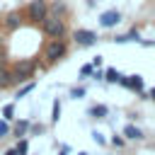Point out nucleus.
<instances>
[{
  "mask_svg": "<svg viewBox=\"0 0 155 155\" xmlns=\"http://www.w3.org/2000/svg\"><path fill=\"white\" fill-rule=\"evenodd\" d=\"M36 68H39V63H36L34 58H19V61H15V65H12V85H24V82H29V80L34 78Z\"/></svg>",
  "mask_w": 155,
  "mask_h": 155,
  "instance_id": "f257e3e1",
  "label": "nucleus"
},
{
  "mask_svg": "<svg viewBox=\"0 0 155 155\" xmlns=\"http://www.w3.org/2000/svg\"><path fill=\"white\" fill-rule=\"evenodd\" d=\"M41 29H44V34H46L48 39H63V36L68 34L65 19H63V17H56V15H51V12H48V17L41 22Z\"/></svg>",
  "mask_w": 155,
  "mask_h": 155,
  "instance_id": "f03ea898",
  "label": "nucleus"
},
{
  "mask_svg": "<svg viewBox=\"0 0 155 155\" xmlns=\"http://www.w3.org/2000/svg\"><path fill=\"white\" fill-rule=\"evenodd\" d=\"M68 56V41L65 39H51L44 48V58L46 63H58Z\"/></svg>",
  "mask_w": 155,
  "mask_h": 155,
  "instance_id": "7ed1b4c3",
  "label": "nucleus"
},
{
  "mask_svg": "<svg viewBox=\"0 0 155 155\" xmlns=\"http://www.w3.org/2000/svg\"><path fill=\"white\" fill-rule=\"evenodd\" d=\"M27 15H29V22L41 24V22L48 17V2H46V0H29Z\"/></svg>",
  "mask_w": 155,
  "mask_h": 155,
  "instance_id": "20e7f679",
  "label": "nucleus"
},
{
  "mask_svg": "<svg viewBox=\"0 0 155 155\" xmlns=\"http://www.w3.org/2000/svg\"><path fill=\"white\" fill-rule=\"evenodd\" d=\"M119 85H121V87H126V90H133V92H138V94H143V92H145L143 75H138V73H133V75H124Z\"/></svg>",
  "mask_w": 155,
  "mask_h": 155,
  "instance_id": "39448f33",
  "label": "nucleus"
},
{
  "mask_svg": "<svg viewBox=\"0 0 155 155\" xmlns=\"http://www.w3.org/2000/svg\"><path fill=\"white\" fill-rule=\"evenodd\" d=\"M73 41L78 46H94L97 44V34L92 29H75L73 31Z\"/></svg>",
  "mask_w": 155,
  "mask_h": 155,
  "instance_id": "423d86ee",
  "label": "nucleus"
},
{
  "mask_svg": "<svg viewBox=\"0 0 155 155\" xmlns=\"http://www.w3.org/2000/svg\"><path fill=\"white\" fill-rule=\"evenodd\" d=\"M119 22H121V12L119 10H104L99 15V27L102 29H114Z\"/></svg>",
  "mask_w": 155,
  "mask_h": 155,
  "instance_id": "0eeeda50",
  "label": "nucleus"
},
{
  "mask_svg": "<svg viewBox=\"0 0 155 155\" xmlns=\"http://www.w3.org/2000/svg\"><path fill=\"white\" fill-rule=\"evenodd\" d=\"M29 131H31V121H29V119H19V121H15V124H12V136H15L17 140H19V138H24Z\"/></svg>",
  "mask_w": 155,
  "mask_h": 155,
  "instance_id": "6e6552de",
  "label": "nucleus"
},
{
  "mask_svg": "<svg viewBox=\"0 0 155 155\" xmlns=\"http://www.w3.org/2000/svg\"><path fill=\"white\" fill-rule=\"evenodd\" d=\"M124 138H126V140H143L145 136H143V131H140L136 124H126V126H124Z\"/></svg>",
  "mask_w": 155,
  "mask_h": 155,
  "instance_id": "1a4fd4ad",
  "label": "nucleus"
},
{
  "mask_svg": "<svg viewBox=\"0 0 155 155\" xmlns=\"http://www.w3.org/2000/svg\"><path fill=\"white\" fill-rule=\"evenodd\" d=\"M87 116H92V119H107L109 116V107L107 104H92L87 109Z\"/></svg>",
  "mask_w": 155,
  "mask_h": 155,
  "instance_id": "9d476101",
  "label": "nucleus"
},
{
  "mask_svg": "<svg viewBox=\"0 0 155 155\" xmlns=\"http://www.w3.org/2000/svg\"><path fill=\"white\" fill-rule=\"evenodd\" d=\"M128 41H140V34H138V29H131V31H126V34H119V36H114V44H128Z\"/></svg>",
  "mask_w": 155,
  "mask_h": 155,
  "instance_id": "9b49d317",
  "label": "nucleus"
},
{
  "mask_svg": "<svg viewBox=\"0 0 155 155\" xmlns=\"http://www.w3.org/2000/svg\"><path fill=\"white\" fill-rule=\"evenodd\" d=\"M2 24H5L7 29H17V27L22 24V15H19V12H7L5 19H2Z\"/></svg>",
  "mask_w": 155,
  "mask_h": 155,
  "instance_id": "f8f14e48",
  "label": "nucleus"
},
{
  "mask_svg": "<svg viewBox=\"0 0 155 155\" xmlns=\"http://www.w3.org/2000/svg\"><path fill=\"white\" fill-rule=\"evenodd\" d=\"M10 85H12V70L5 68V65H0V90H5Z\"/></svg>",
  "mask_w": 155,
  "mask_h": 155,
  "instance_id": "ddd939ff",
  "label": "nucleus"
},
{
  "mask_svg": "<svg viewBox=\"0 0 155 155\" xmlns=\"http://www.w3.org/2000/svg\"><path fill=\"white\" fill-rule=\"evenodd\" d=\"M34 87H36V80H29V82H24V85H22V87L15 92V99H22V97H27V94H29Z\"/></svg>",
  "mask_w": 155,
  "mask_h": 155,
  "instance_id": "4468645a",
  "label": "nucleus"
},
{
  "mask_svg": "<svg viewBox=\"0 0 155 155\" xmlns=\"http://www.w3.org/2000/svg\"><path fill=\"white\" fill-rule=\"evenodd\" d=\"M48 12L51 15H56V17H63L65 12H68V7H65V2H61V0H56L51 7H48Z\"/></svg>",
  "mask_w": 155,
  "mask_h": 155,
  "instance_id": "2eb2a0df",
  "label": "nucleus"
},
{
  "mask_svg": "<svg viewBox=\"0 0 155 155\" xmlns=\"http://www.w3.org/2000/svg\"><path fill=\"white\" fill-rule=\"evenodd\" d=\"M121 78H124V75H121L116 68H107V70H104V80H107V82H121Z\"/></svg>",
  "mask_w": 155,
  "mask_h": 155,
  "instance_id": "dca6fc26",
  "label": "nucleus"
},
{
  "mask_svg": "<svg viewBox=\"0 0 155 155\" xmlns=\"http://www.w3.org/2000/svg\"><path fill=\"white\" fill-rule=\"evenodd\" d=\"M61 121V99H53V107H51V124H58Z\"/></svg>",
  "mask_w": 155,
  "mask_h": 155,
  "instance_id": "f3484780",
  "label": "nucleus"
},
{
  "mask_svg": "<svg viewBox=\"0 0 155 155\" xmlns=\"http://www.w3.org/2000/svg\"><path fill=\"white\" fill-rule=\"evenodd\" d=\"M15 150H17V155H27L29 153V140L27 138H19L17 145H15Z\"/></svg>",
  "mask_w": 155,
  "mask_h": 155,
  "instance_id": "a211bd4d",
  "label": "nucleus"
},
{
  "mask_svg": "<svg viewBox=\"0 0 155 155\" xmlns=\"http://www.w3.org/2000/svg\"><path fill=\"white\" fill-rule=\"evenodd\" d=\"M2 119L5 121H15V104H5L2 107Z\"/></svg>",
  "mask_w": 155,
  "mask_h": 155,
  "instance_id": "6ab92c4d",
  "label": "nucleus"
},
{
  "mask_svg": "<svg viewBox=\"0 0 155 155\" xmlns=\"http://www.w3.org/2000/svg\"><path fill=\"white\" fill-rule=\"evenodd\" d=\"M68 94H70L73 99H82V97L87 94V90H85V87H70V92H68Z\"/></svg>",
  "mask_w": 155,
  "mask_h": 155,
  "instance_id": "aec40b11",
  "label": "nucleus"
},
{
  "mask_svg": "<svg viewBox=\"0 0 155 155\" xmlns=\"http://www.w3.org/2000/svg\"><path fill=\"white\" fill-rule=\"evenodd\" d=\"M10 133H12V126H10V121L0 119V138H5V136H10Z\"/></svg>",
  "mask_w": 155,
  "mask_h": 155,
  "instance_id": "412c9836",
  "label": "nucleus"
},
{
  "mask_svg": "<svg viewBox=\"0 0 155 155\" xmlns=\"http://www.w3.org/2000/svg\"><path fill=\"white\" fill-rule=\"evenodd\" d=\"M92 73H94V65H92V63H85V65L80 68V78H90Z\"/></svg>",
  "mask_w": 155,
  "mask_h": 155,
  "instance_id": "4be33fe9",
  "label": "nucleus"
},
{
  "mask_svg": "<svg viewBox=\"0 0 155 155\" xmlns=\"http://www.w3.org/2000/svg\"><path fill=\"white\" fill-rule=\"evenodd\" d=\"M109 143H111L114 148H124V145H126V138H124V136H111Z\"/></svg>",
  "mask_w": 155,
  "mask_h": 155,
  "instance_id": "5701e85b",
  "label": "nucleus"
},
{
  "mask_svg": "<svg viewBox=\"0 0 155 155\" xmlns=\"http://www.w3.org/2000/svg\"><path fill=\"white\" fill-rule=\"evenodd\" d=\"M92 138H94V143H99V145H104V138H102V133H97V131H92Z\"/></svg>",
  "mask_w": 155,
  "mask_h": 155,
  "instance_id": "b1692460",
  "label": "nucleus"
},
{
  "mask_svg": "<svg viewBox=\"0 0 155 155\" xmlns=\"http://www.w3.org/2000/svg\"><path fill=\"white\" fill-rule=\"evenodd\" d=\"M92 65L99 68V65H102V56H94V58H92Z\"/></svg>",
  "mask_w": 155,
  "mask_h": 155,
  "instance_id": "393cba45",
  "label": "nucleus"
},
{
  "mask_svg": "<svg viewBox=\"0 0 155 155\" xmlns=\"http://www.w3.org/2000/svg\"><path fill=\"white\" fill-rule=\"evenodd\" d=\"M92 78H94V80H104V73H102V70H94Z\"/></svg>",
  "mask_w": 155,
  "mask_h": 155,
  "instance_id": "a878e982",
  "label": "nucleus"
},
{
  "mask_svg": "<svg viewBox=\"0 0 155 155\" xmlns=\"http://www.w3.org/2000/svg\"><path fill=\"white\" fill-rule=\"evenodd\" d=\"M41 131H44V126H41V124H36V126H31V133H41Z\"/></svg>",
  "mask_w": 155,
  "mask_h": 155,
  "instance_id": "bb28decb",
  "label": "nucleus"
},
{
  "mask_svg": "<svg viewBox=\"0 0 155 155\" xmlns=\"http://www.w3.org/2000/svg\"><path fill=\"white\" fill-rule=\"evenodd\" d=\"M148 99H153V102H155V87H150V90H148Z\"/></svg>",
  "mask_w": 155,
  "mask_h": 155,
  "instance_id": "cd10ccee",
  "label": "nucleus"
},
{
  "mask_svg": "<svg viewBox=\"0 0 155 155\" xmlns=\"http://www.w3.org/2000/svg\"><path fill=\"white\" fill-rule=\"evenodd\" d=\"M2 155H17V150H15V148H7V150H5Z\"/></svg>",
  "mask_w": 155,
  "mask_h": 155,
  "instance_id": "c85d7f7f",
  "label": "nucleus"
},
{
  "mask_svg": "<svg viewBox=\"0 0 155 155\" xmlns=\"http://www.w3.org/2000/svg\"><path fill=\"white\" fill-rule=\"evenodd\" d=\"M58 155H68V148H63V150H61V153H58Z\"/></svg>",
  "mask_w": 155,
  "mask_h": 155,
  "instance_id": "c756f323",
  "label": "nucleus"
},
{
  "mask_svg": "<svg viewBox=\"0 0 155 155\" xmlns=\"http://www.w3.org/2000/svg\"><path fill=\"white\" fill-rule=\"evenodd\" d=\"M78 155H87V153H78Z\"/></svg>",
  "mask_w": 155,
  "mask_h": 155,
  "instance_id": "7c9ffc66",
  "label": "nucleus"
}]
</instances>
